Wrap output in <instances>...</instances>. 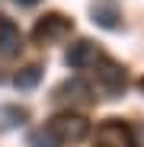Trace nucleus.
<instances>
[{
  "label": "nucleus",
  "mask_w": 144,
  "mask_h": 147,
  "mask_svg": "<svg viewBox=\"0 0 144 147\" xmlns=\"http://www.w3.org/2000/svg\"><path fill=\"white\" fill-rule=\"evenodd\" d=\"M45 131L51 134L55 147H70V144H77V141H83L90 134V121L83 115H77V112H61L45 125Z\"/></svg>",
  "instance_id": "f257e3e1"
},
{
  "label": "nucleus",
  "mask_w": 144,
  "mask_h": 147,
  "mask_svg": "<svg viewBox=\"0 0 144 147\" xmlns=\"http://www.w3.org/2000/svg\"><path fill=\"white\" fill-rule=\"evenodd\" d=\"M96 83H99V90L106 93V96H122L125 93V67L118 64V61H112V58H106V55H99V61H96Z\"/></svg>",
  "instance_id": "f03ea898"
},
{
  "label": "nucleus",
  "mask_w": 144,
  "mask_h": 147,
  "mask_svg": "<svg viewBox=\"0 0 144 147\" xmlns=\"http://www.w3.org/2000/svg\"><path fill=\"white\" fill-rule=\"evenodd\" d=\"M70 29H74V22H70L67 16H61V13H48V16H42V19L35 22L32 38H35V45H51V42L64 38Z\"/></svg>",
  "instance_id": "7ed1b4c3"
},
{
  "label": "nucleus",
  "mask_w": 144,
  "mask_h": 147,
  "mask_svg": "<svg viewBox=\"0 0 144 147\" xmlns=\"http://www.w3.org/2000/svg\"><path fill=\"white\" fill-rule=\"evenodd\" d=\"M96 147H135V131L122 125V118H106L96 128Z\"/></svg>",
  "instance_id": "20e7f679"
},
{
  "label": "nucleus",
  "mask_w": 144,
  "mask_h": 147,
  "mask_svg": "<svg viewBox=\"0 0 144 147\" xmlns=\"http://www.w3.org/2000/svg\"><path fill=\"white\" fill-rule=\"evenodd\" d=\"M96 61H99V48H96L90 38L74 42V45L64 51V64H67L70 70H87V67H93Z\"/></svg>",
  "instance_id": "39448f33"
},
{
  "label": "nucleus",
  "mask_w": 144,
  "mask_h": 147,
  "mask_svg": "<svg viewBox=\"0 0 144 147\" xmlns=\"http://www.w3.org/2000/svg\"><path fill=\"white\" fill-rule=\"evenodd\" d=\"M90 16L99 29H118L122 26V10H118V0H93L90 3Z\"/></svg>",
  "instance_id": "423d86ee"
},
{
  "label": "nucleus",
  "mask_w": 144,
  "mask_h": 147,
  "mask_svg": "<svg viewBox=\"0 0 144 147\" xmlns=\"http://www.w3.org/2000/svg\"><path fill=\"white\" fill-rule=\"evenodd\" d=\"M19 48H22V32H19V26H16L10 16H0V55H3V58H13V55H19Z\"/></svg>",
  "instance_id": "0eeeda50"
},
{
  "label": "nucleus",
  "mask_w": 144,
  "mask_h": 147,
  "mask_svg": "<svg viewBox=\"0 0 144 147\" xmlns=\"http://www.w3.org/2000/svg\"><path fill=\"white\" fill-rule=\"evenodd\" d=\"M90 83L87 80H80V77H70V80H64L61 86H58V96H64V99H90Z\"/></svg>",
  "instance_id": "6e6552de"
},
{
  "label": "nucleus",
  "mask_w": 144,
  "mask_h": 147,
  "mask_svg": "<svg viewBox=\"0 0 144 147\" xmlns=\"http://www.w3.org/2000/svg\"><path fill=\"white\" fill-rule=\"evenodd\" d=\"M39 80H42V67L39 64H29V67H22L16 77H13V86L16 90H35Z\"/></svg>",
  "instance_id": "1a4fd4ad"
},
{
  "label": "nucleus",
  "mask_w": 144,
  "mask_h": 147,
  "mask_svg": "<svg viewBox=\"0 0 144 147\" xmlns=\"http://www.w3.org/2000/svg\"><path fill=\"white\" fill-rule=\"evenodd\" d=\"M26 118H29V112H26V109H19V106H3V109H0V125H3V128L22 125Z\"/></svg>",
  "instance_id": "9d476101"
},
{
  "label": "nucleus",
  "mask_w": 144,
  "mask_h": 147,
  "mask_svg": "<svg viewBox=\"0 0 144 147\" xmlns=\"http://www.w3.org/2000/svg\"><path fill=\"white\" fill-rule=\"evenodd\" d=\"M16 3H19V7H35L39 0H16Z\"/></svg>",
  "instance_id": "9b49d317"
},
{
  "label": "nucleus",
  "mask_w": 144,
  "mask_h": 147,
  "mask_svg": "<svg viewBox=\"0 0 144 147\" xmlns=\"http://www.w3.org/2000/svg\"><path fill=\"white\" fill-rule=\"evenodd\" d=\"M138 90H141V93H144V77H141V80H138Z\"/></svg>",
  "instance_id": "f8f14e48"
}]
</instances>
